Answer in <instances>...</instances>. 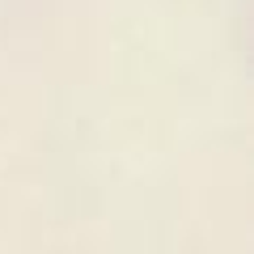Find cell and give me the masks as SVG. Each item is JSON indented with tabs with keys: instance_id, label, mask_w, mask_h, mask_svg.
Segmentation results:
<instances>
[]
</instances>
